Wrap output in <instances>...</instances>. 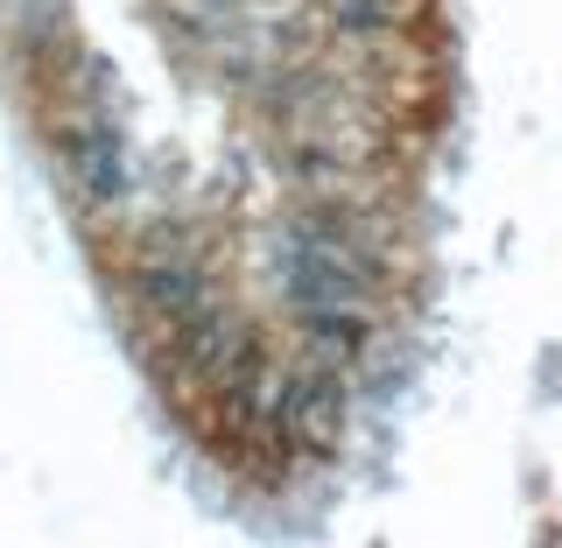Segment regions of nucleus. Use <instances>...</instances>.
<instances>
[{
    "label": "nucleus",
    "mask_w": 562,
    "mask_h": 548,
    "mask_svg": "<svg viewBox=\"0 0 562 548\" xmlns=\"http://www.w3.org/2000/svg\"><path fill=\"white\" fill-rule=\"evenodd\" d=\"M64 169L85 198H120L127 190V134L105 105H70L64 113Z\"/></svg>",
    "instance_id": "obj_1"
},
{
    "label": "nucleus",
    "mask_w": 562,
    "mask_h": 548,
    "mask_svg": "<svg viewBox=\"0 0 562 548\" xmlns=\"http://www.w3.org/2000/svg\"><path fill=\"white\" fill-rule=\"evenodd\" d=\"M316 14H324V29L351 35V43H373V35H386L401 22L394 0H316Z\"/></svg>",
    "instance_id": "obj_2"
}]
</instances>
